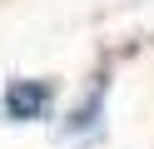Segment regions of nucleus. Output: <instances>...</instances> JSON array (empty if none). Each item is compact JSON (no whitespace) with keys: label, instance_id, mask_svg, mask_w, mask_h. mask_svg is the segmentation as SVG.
Masks as SVG:
<instances>
[{"label":"nucleus","instance_id":"nucleus-1","mask_svg":"<svg viewBox=\"0 0 154 149\" xmlns=\"http://www.w3.org/2000/svg\"><path fill=\"white\" fill-rule=\"evenodd\" d=\"M55 99H60V85H55V79L15 75L0 89V119H5V124H40V119H50Z\"/></svg>","mask_w":154,"mask_h":149},{"label":"nucleus","instance_id":"nucleus-2","mask_svg":"<svg viewBox=\"0 0 154 149\" xmlns=\"http://www.w3.org/2000/svg\"><path fill=\"white\" fill-rule=\"evenodd\" d=\"M104 99H109V75H94V85L85 89V99L70 109V119H65L60 129L75 134V139H80V134H94V129L104 124Z\"/></svg>","mask_w":154,"mask_h":149}]
</instances>
